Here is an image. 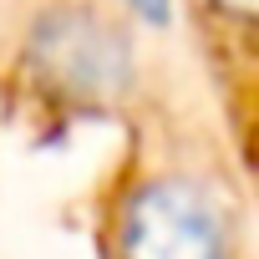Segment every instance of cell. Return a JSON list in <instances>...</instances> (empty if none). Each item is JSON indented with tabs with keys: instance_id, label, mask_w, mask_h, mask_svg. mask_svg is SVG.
Returning <instances> with one entry per match:
<instances>
[{
	"instance_id": "obj_1",
	"label": "cell",
	"mask_w": 259,
	"mask_h": 259,
	"mask_svg": "<svg viewBox=\"0 0 259 259\" xmlns=\"http://www.w3.org/2000/svg\"><path fill=\"white\" fill-rule=\"evenodd\" d=\"M122 259H229V234L193 183L158 178L122 208Z\"/></svg>"
},
{
	"instance_id": "obj_2",
	"label": "cell",
	"mask_w": 259,
	"mask_h": 259,
	"mask_svg": "<svg viewBox=\"0 0 259 259\" xmlns=\"http://www.w3.org/2000/svg\"><path fill=\"white\" fill-rule=\"evenodd\" d=\"M36 61L71 92H117L127 81V46L92 16H56L36 36Z\"/></svg>"
},
{
	"instance_id": "obj_3",
	"label": "cell",
	"mask_w": 259,
	"mask_h": 259,
	"mask_svg": "<svg viewBox=\"0 0 259 259\" xmlns=\"http://www.w3.org/2000/svg\"><path fill=\"white\" fill-rule=\"evenodd\" d=\"M127 6H133V11H143L148 21H163V16H168V0H127Z\"/></svg>"
},
{
	"instance_id": "obj_4",
	"label": "cell",
	"mask_w": 259,
	"mask_h": 259,
	"mask_svg": "<svg viewBox=\"0 0 259 259\" xmlns=\"http://www.w3.org/2000/svg\"><path fill=\"white\" fill-rule=\"evenodd\" d=\"M219 6H229V11H239V16H249V11H254V0H219Z\"/></svg>"
}]
</instances>
